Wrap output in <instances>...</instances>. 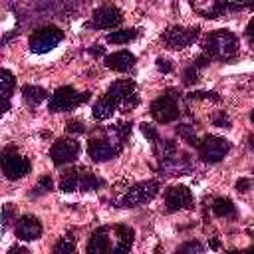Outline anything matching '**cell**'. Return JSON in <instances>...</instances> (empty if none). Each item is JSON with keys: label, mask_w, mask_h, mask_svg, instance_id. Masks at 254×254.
Listing matches in <instances>:
<instances>
[{"label": "cell", "mask_w": 254, "mask_h": 254, "mask_svg": "<svg viewBox=\"0 0 254 254\" xmlns=\"http://www.w3.org/2000/svg\"><path fill=\"white\" fill-rule=\"evenodd\" d=\"M204 54L210 60H232L238 54V40L230 30H214L206 36Z\"/></svg>", "instance_id": "1"}, {"label": "cell", "mask_w": 254, "mask_h": 254, "mask_svg": "<svg viewBox=\"0 0 254 254\" xmlns=\"http://www.w3.org/2000/svg\"><path fill=\"white\" fill-rule=\"evenodd\" d=\"M87 99H89V93L87 91L85 93H77L71 85H64V87H58L52 93V97L48 101V109L52 113L67 111V109H73V107H77L79 103H83Z\"/></svg>", "instance_id": "2"}, {"label": "cell", "mask_w": 254, "mask_h": 254, "mask_svg": "<svg viewBox=\"0 0 254 254\" xmlns=\"http://www.w3.org/2000/svg\"><path fill=\"white\" fill-rule=\"evenodd\" d=\"M159 194V181L151 179V181H143L133 185L119 200V206L129 208V206H137V204H145L149 200H153Z\"/></svg>", "instance_id": "3"}, {"label": "cell", "mask_w": 254, "mask_h": 254, "mask_svg": "<svg viewBox=\"0 0 254 254\" xmlns=\"http://www.w3.org/2000/svg\"><path fill=\"white\" fill-rule=\"evenodd\" d=\"M64 40V32L58 26H42L30 36V50L34 54H48Z\"/></svg>", "instance_id": "4"}, {"label": "cell", "mask_w": 254, "mask_h": 254, "mask_svg": "<svg viewBox=\"0 0 254 254\" xmlns=\"http://www.w3.org/2000/svg\"><path fill=\"white\" fill-rule=\"evenodd\" d=\"M179 93L175 89H167L163 95H159L153 103H151V115L159 121V123H171L179 117V105H177Z\"/></svg>", "instance_id": "5"}, {"label": "cell", "mask_w": 254, "mask_h": 254, "mask_svg": "<svg viewBox=\"0 0 254 254\" xmlns=\"http://www.w3.org/2000/svg\"><path fill=\"white\" fill-rule=\"evenodd\" d=\"M230 151V143L218 135H206L198 143V155L204 163H218Z\"/></svg>", "instance_id": "6"}, {"label": "cell", "mask_w": 254, "mask_h": 254, "mask_svg": "<svg viewBox=\"0 0 254 254\" xmlns=\"http://www.w3.org/2000/svg\"><path fill=\"white\" fill-rule=\"evenodd\" d=\"M2 171L10 181H16V179L26 177L32 171V165L14 147H6L2 153Z\"/></svg>", "instance_id": "7"}, {"label": "cell", "mask_w": 254, "mask_h": 254, "mask_svg": "<svg viewBox=\"0 0 254 254\" xmlns=\"http://www.w3.org/2000/svg\"><path fill=\"white\" fill-rule=\"evenodd\" d=\"M107 95L123 109V111H129L137 105L139 97L135 93V83L131 79H119V81H113L107 89Z\"/></svg>", "instance_id": "8"}, {"label": "cell", "mask_w": 254, "mask_h": 254, "mask_svg": "<svg viewBox=\"0 0 254 254\" xmlns=\"http://www.w3.org/2000/svg\"><path fill=\"white\" fill-rule=\"evenodd\" d=\"M198 38V28H183V26H171L163 32V42L171 50H185L190 44H194Z\"/></svg>", "instance_id": "9"}, {"label": "cell", "mask_w": 254, "mask_h": 254, "mask_svg": "<svg viewBox=\"0 0 254 254\" xmlns=\"http://www.w3.org/2000/svg\"><path fill=\"white\" fill-rule=\"evenodd\" d=\"M79 155V143L71 137H62L58 139L54 145H52V151H50V157L54 161L56 167L64 165V163H71L75 161Z\"/></svg>", "instance_id": "10"}, {"label": "cell", "mask_w": 254, "mask_h": 254, "mask_svg": "<svg viewBox=\"0 0 254 254\" xmlns=\"http://www.w3.org/2000/svg\"><path fill=\"white\" fill-rule=\"evenodd\" d=\"M165 204H167V210L173 212V210H183V208H190L194 204V196L190 192L189 187L185 185H173L165 190Z\"/></svg>", "instance_id": "11"}, {"label": "cell", "mask_w": 254, "mask_h": 254, "mask_svg": "<svg viewBox=\"0 0 254 254\" xmlns=\"http://www.w3.org/2000/svg\"><path fill=\"white\" fill-rule=\"evenodd\" d=\"M123 20L121 10L115 6H99L97 10H93L91 20L87 22V28H97V30H107L113 26H119Z\"/></svg>", "instance_id": "12"}, {"label": "cell", "mask_w": 254, "mask_h": 254, "mask_svg": "<svg viewBox=\"0 0 254 254\" xmlns=\"http://www.w3.org/2000/svg\"><path fill=\"white\" fill-rule=\"evenodd\" d=\"M121 141H111V139H91L87 143V153L95 163H103L113 159L121 151Z\"/></svg>", "instance_id": "13"}, {"label": "cell", "mask_w": 254, "mask_h": 254, "mask_svg": "<svg viewBox=\"0 0 254 254\" xmlns=\"http://www.w3.org/2000/svg\"><path fill=\"white\" fill-rule=\"evenodd\" d=\"M14 230H16V236L20 240L30 242V240H36V238L42 236V222L32 214H24L16 220Z\"/></svg>", "instance_id": "14"}, {"label": "cell", "mask_w": 254, "mask_h": 254, "mask_svg": "<svg viewBox=\"0 0 254 254\" xmlns=\"http://www.w3.org/2000/svg\"><path fill=\"white\" fill-rule=\"evenodd\" d=\"M107 252H111L109 228H105V226L95 228L87 242V254H107Z\"/></svg>", "instance_id": "15"}, {"label": "cell", "mask_w": 254, "mask_h": 254, "mask_svg": "<svg viewBox=\"0 0 254 254\" xmlns=\"http://www.w3.org/2000/svg\"><path fill=\"white\" fill-rule=\"evenodd\" d=\"M115 232V242L111 246V254H127L133 246V238H135V232L131 226H125V224H117L113 228Z\"/></svg>", "instance_id": "16"}, {"label": "cell", "mask_w": 254, "mask_h": 254, "mask_svg": "<svg viewBox=\"0 0 254 254\" xmlns=\"http://www.w3.org/2000/svg\"><path fill=\"white\" fill-rule=\"evenodd\" d=\"M135 64V56L127 50H121V52H113L105 58V65L113 71H127L131 69Z\"/></svg>", "instance_id": "17"}, {"label": "cell", "mask_w": 254, "mask_h": 254, "mask_svg": "<svg viewBox=\"0 0 254 254\" xmlns=\"http://www.w3.org/2000/svg\"><path fill=\"white\" fill-rule=\"evenodd\" d=\"M117 107H119V105L105 93L103 97H99V99L93 103V109H91L93 119H97V121H105V119H109V117L115 113Z\"/></svg>", "instance_id": "18"}, {"label": "cell", "mask_w": 254, "mask_h": 254, "mask_svg": "<svg viewBox=\"0 0 254 254\" xmlns=\"http://www.w3.org/2000/svg\"><path fill=\"white\" fill-rule=\"evenodd\" d=\"M16 85V79L12 75L10 69H2L0 71V87H2V111H8L10 109V95H12V89Z\"/></svg>", "instance_id": "19"}, {"label": "cell", "mask_w": 254, "mask_h": 254, "mask_svg": "<svg viewBox=\"0 0 254 254\" xmlns=\"http://www.w3.org/2000/svg\"><path fill=\"white\" fill-rule=\"evenodd\" d=\"M22 97H24V101H26L28 105H38V103H42V101L48 99V91H46L44 87H40V85L26 83V85L22 87Z\"/></svg>", "instance_id": "20"}, {"label": "cell", "mask_w": 254, "mask_h": 254, "mask_svg": "<svg viewBox=\"0 0 254 254\" xmlns=\"http://www.w3.org/2000/svg\"><path fill=\"white\" fill-rule=\"evenodd\" d=\"M212 212H214L216 216L226 218V216H234V214H236V206H234V202H232L230 198L222 196V198H216V200L212 202Z\"/></svg>", "instance_id": "21"}, {"label": "cell", "mask_w": 254, "mask_h": 254, "mask_svg": "<svg viewBox=\"0 0 254 254\" xmlns=\"http://www.w3.org/2000/svg\"><path fill=\"white\" fill-rule=\"evenodd\" d=\"M79 187V171L75 169H69L62 175V181H60V189L64 192H73L75 189Z\"/></svg>", "instance_id": "22"}, {"label": "cell", "mask_w": 254, "mask_h": 254, "mask_svg": "<svg viewBox=\"0 0 254 254\" xmlns=\"http://www.w3.org/2000/svg\"><path fill=\"white\" fill-rule=\"evenodd\" d=\"M137 36L135 28H123V30H115L111 34H107V42L109 44H127Z\"/></svg>", "instance_id": "23"}, {"label": "cell", "mask_w": 254, "mask_h": 254, "mask_svg": "<svg viewBox=\"0 0 254 254\" xmlns=\"http://www.w3.org/2000/svg\"><path fill=\"white\" fill-rule=\"evenodd\" d=\"M54 254H75V238L71 234L62 236L54 246Z\"/></svg>", "instance_id": "24"}, {"label": "cell", "mask_w": 254, "mask_h": 254, "mask_svg": "<svg viewBox=\"0 0 254 254\" xmlns=\"http://www.w3.org/2000/svg\"><path fill=\"white\" fill-rule=\"evenodd\" d=\"M175 151H177V145H175V141H171V139H165V141H157V143H155V153L161 157V161L171 159V157L175 155Z\"/></svg>", "instance_id": "25"}, {"label": "cell", "mask_w": 254, "mask_h": 254, "mask_svg": "<svg viewBox=\"0 0 254 254\" xmlns=\"http://www.w3.org/2000/svg\"><path fill=\"white\" fill-rule=\"evenodd\" d=\"M99 185H101V181L93 173H89V171H81L79 173V189L81 190H85V192L87 190H95Z\"/></svg>", "instance_id": "26"}, {"label": "cell", "mask_w": 254, "mask_h": 254, "mask_svg": "<svg viewBox=\"0 0 254 254\" xmlns=\"http://www.w3.org/2000/svg\"><path fill=\"white\" fill-rule=\"evenodd\" d=\"M177 133L185 139V141H189L190 145H194V147H198V137H196V133H194V129L192 127H189V125H179L177 127Z\"/></svg>", "instance_id": "27"}, {"label": "cell", "mask_w": 254, "mask_h": 254, "mask_svg": "<svg viewBox=\"0 0 254 254\" xmlns=\"http://www.w3.org/2000/svg\"><path fill=\"white\" fill-rule=\"evenodd\" d=\"M52 187H54V183H52V177H48V175H44L40 181H38V185H36V189H34V196L36 194H44V192H50L52 190Z\"/></svg>", "instance_id": "28"}, {"label": "cell", "mask_w": 254, "mask_h": 254, "mask_svg": "<svg viewBox=\"0 0 254 254\" xmlns=\"http://www.w3.org/2000/svg\"><path fill=\"white\" fill-rule=\"evenodd\" d=\"M175 254H202V244L200 242H185Z\"/></svg>", "instance_id": "29"}, {"label": "cell", "mask_w": 254, "mask_h": 254, "mask_svg": "<svg viewBox=\"0 0 254 254\" xmlns=\"http://www.w3.org/2000/svg\"><path fill=\"white\" fill-rule=\"evenodd\" d=\"M196 81H198V69L194 65L185 67V71H183V83L185 85H194Z\"/></svg>", "instance_id": "30"}, {"label": "cell", "mask_w": 254, "mask_h": 254, "mask_svg": "<svg viewBox=\"0 0 254 254\" xmlns=\"http://www.w3.org/2000/svg\"><path fill=\"white\" fill-rule=\"evenodd\" d=\"M139 129H141V133H143L151 143H157V141H159V131H157L153 125H149V123H141Z\"/></svg>", "instance_id": "31"}, {"label": "cell", "mask_w": 254, "mask_h": 254, "mask_svg": "<svg viewBox=\"0 0 254 254\" xmlns=\"http://www.w3.org/2000/svg\"><path fill=\"white\" fill-rule=\"evenodd\" d=\"M210 121H212L214 127H230V119H228V115H226L224 111H216V113L210 117Z\"/></svg>", "instance_id": "32"}, {"label": "cell", "mask_w": 254, "mask_h": 254, "mask_svg": "<svg viewBox=\"0 0 254 254\" xmlns=\"http://www.w3.org/2000/svg\"><path fill=\"white\" fill-rule=\"evenodd\" d=\"M14 216H16V206L10 204V202L4 204V206H2V222H4V228L10 224V220H12Z\"/></svg>", "instance_id": "33"}, {"label": "cell", "mask_w": 254, "mask_h": 254, "mask_svg": "<svg viewBox=\"0 0 254 254\" xmlns=\"http://www.w3.org/2000/svg\"><path fill=\"white\" fill-rule=\"evenodd\" d=\"M157 67H159V71H163V73H169V71H173V62L171 60H167V58H157Z\"/></svg>", "instance_id": "34"}, {"label": "cell", "mask_w": 254, "mask_h": 254, "mask_svg": "<svg viewBox=\"0 0 254 254\" xmlns=\"http://www.w3.org/2000/svg\"><path fill=\"white\" fill-rule=\"evenodd\" d=\"M65 129H67V133H83V131H85V127H83V123H81V121H75V119H71V121H67V125H65Z\"/></svg>", "instance_id": "35"}, {"label": "cell", "mask_w": 254, "mask_h": 254, "mask_svg": "<svg viewBox=\"0 0 254 254\" xmlns=\"http://www.w3.org/2000/svg\"><path fill=\"white\" fill-rule=\"evenodd\" d=\"M190 97L192 99H212V101H218V95L214 93V91H194V93H190Z\"/></svg>", "instance_id": "36"}, {"label": "cell", "mask_w": 254, "mask_h": 254, "mask_svg": "<svg viewBox=\"0 0 254 254\" xmlns=\"http://www.w3.org/2000/svg\"><path fill=\"white\" fill-rule=\"evenodd\" d=\"M250 185H252V181H250V179H240V181H236V190L246 192V190L250 189Z\"/></svg>", "instance_id": "37"}, {"label": "cell", "mask_w": 254, "mask_h": 254, "mask_svg": "<svg viewBox=\"0 0 254 254\" xmlns=\"http://www.w3.org/2000/svg\"><path fill=\"white\" fill-rule=\"evenodd\" d=\"M246 36H248V40L254 44V18L248 22V26H246Z\"/></svg>", "instance_id": "38"}, {"label": "cell", "mask_w": 254, "mask_h": 254, "mask_svg": "<svg viewBox=\"0 0 254 254\" xmlns=\"http://www.w3.org/2000/svg\"><path fill=\"white\" fill-rule=\"evenodd\" d=\"M8 254H32V252H30L28 248H24V246H14Z\"/></svg>", "instance_id": "39"}, {"label": "cell", "mask_w": 254, "mask_h": 254, "mask_svg": "<svg viewBox=\"0 0 254 254\" xmlns=\"http://www.w3.org/2000/svg\"><path fill=\"white\" fill-rule=\"evenodd\" d=\"M87 52H89L91 56H95V58H97V56H101V54H103V48H101V46H91Z\"/></svg>", "instance_id": "40"}, {"label": "cell", "mask_w": 254, "mask_h": 254, "mask_svg": "<svg viewBox=\"0 0 254 254\" xmlns=\"http://www.w3.org/2000/svg\"><path fill=\"white\" fill-rule=\"evenodd\" d=\"M208 246H210L212 250H218V248H220V242H218L216 238H210V240H208Z\"/></svg>", "instance_id": "41"}, {"label": "cell", "mask_w": 254, "mask_h": 254, "mask_svg": "<svg viewBox=\"0 0 254 254\" xmlns=\"http://www.w3.org/2000/svg\"><path fill=\"white\" fill-rule=\"evenodd\" d=\"M248 147H250V149H254V135H250V137H248Z\"/></svg>", "instance_id": "42"}, {"label": "cell", "mask_w": 254, "mask_h": 254, "mask_svg": "<svg viewBox=\"0 0 254 254\" xmlns=\"http://www.w3.org/2000/svg\"><path fill=\"white\" fill-rule=\"evenodd\" d=\"M244 254H254V246H252V248H248V250H246Z\"/></svg>", "instance_id": "43"}, {"label": "cell", "mask_w": 254, "mask_h": 254, "mask_svg": "<svg viewBox=\"0 0 254 254\" xmlns=\"http://www.w3.org/2000/svg\"><path fill=\"white\" fill-rule=\"evenodd\" d=\"M226 254H244V252H238V250H232V252H226Z\"/></svg>", "instance_id": "44"}, {"label": "cell", "mask_w": 254, "mask_h": 254, "mask_svg": "<svg viewBox=\"0 0 254 254\" xmlns=\"http://www.w3.org/2000/svg\"><path fill=\"white\" fill-rule=\"evenodd\" d=\"M250 119H252V123H254V109H252V113H250Z\"/></svg>", "instance_id": "45"}]
</instances>
